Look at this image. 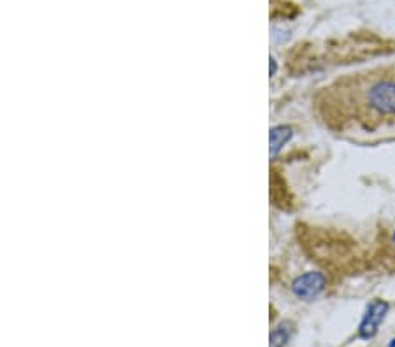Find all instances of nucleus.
<instances>
[{
  "label": "nucleus",
  "mask_w": 395,
  "mask_h": 347,
  "mask_svg": "<svg viewBox=\"0 0 395 347\" xmlns=\"http://www.w3.org/2000/svg\"><path fill=\"white\" fill-rule=\"evenodd\" d=\"M360 119L395 118V76H360L345 88Z\"/></svg>",
  "instance_id": "1"
},
{
  "label": "nucleus",
  "mask_w": 395,
  "mask_h": 347,
  "mask_svg": "<svg viewBox=\"0 0 395 347\" xmlns=\"http://www.w3.org/2000/svg\"><path fill=\"white\" fill-rule=\"evenodd\" d=\"M325 288V277L320 272H307V274L300 275L299 279L293 281V293L297 297L304 298V300H311V298L318 297Z\"/></svg>",
  "instance_id": "2"
},
{
  "label": "nucleus",
  "mask_w": 395,
  "mask_h": 347,
  "mask_svg": "<svg viewBox=\"0 0 395 347\" xmlns=\"http://www.w3.org/2000/svg\"><path fill=\"white\" fill-rule=\"evenodd\" d=\"M388 310V304L380 300H374L371 306L367 307V313H365L364 319L360 323V337L362 339H371L378 333V328H380L381 321L385 319Z\"/></svg>",
  "instance_id": "3"
},
{
  "label": "nucleus",
  "mask_w": 395,
  "mask_h": 347,
  "mask_svg": "<svg viewBox=\"0 0 395 347\" xmlns=\"http://www.w3.org/2000/svg\"><path fill=\"white\" fill-rule=\"evenodd\" d=\"M292 139V128L290 126H274L271 130V135H269V141H271V155H278L280 149L287 144L288 141Z\"/></svg>",
  "instance_id": "4"
},
{
  "label": "nucleus",
  "mask_w": 395,
  "mask_h": 347,
  "mask_svg": "<svg viewBox=\"0 0 395 347\" xmlns=\"http://www.w3.org/2000/svg\"><path fill=\"white\" fill-rule=\"evenodd\" d=\"M290 339V330L287 326H280L271 335V347H285Z\"/></svg>",
  "instance_id": "5"
},
{
  "label": "nucleus",
  "mask_w": 395,
  "mask_h": 347,
  "mask_svg": "<svg viewBox=\"0 0 395 347\" xmlns=\"http://www.w3.org/2000/svg\"><path fill=\"white\" fill-rule=\"evenodd\" d=\"M276 72V63H274V60H271V76Z\"/></svg>",
  "instance_id": "6"
},
{
  "label": "nucleus",
  "mask_w": 395,
  "mask_h": 347,
  "mask_svg": "<svg viewBox=\"0 0 395 347\" xmlns=\"http://www.w3.org/2000/svg\"><path fill=\"white\" fill-rule=\"evenodd\" d=\"M390 347H395V340H392V342H390Z\"/></svg>",
  "instance_id": "7"
},
{
  "label": "nucleus",
  "mask_w": 395,
  "mask_h": 347,
  "mask_svg": "<svg viewBox=\"0 0 395 347\" xmlns=\"http://www.w3.org/2000/svg\"><path fill=\"white\" fill-rule=\"evenodd\" d=\"M394 241H395V235H394Z\"/></svg>",
  "instance_id": "8"
}]
</instances>
